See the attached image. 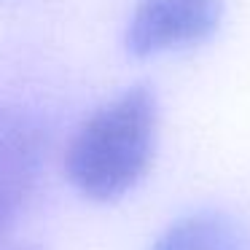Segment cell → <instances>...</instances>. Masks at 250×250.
<instances>
[{
  "label": "cell",
  "mask_w": 250,
  "mask_h": 250,
  "mask_svg": "<svg viewBox=\"0 0 250 250\" xmlns=\"http://www.w3.org/2000/svg\"><path fill=\"white\" fill-rule=\"evenodd\" d=\"M156 137V92L135 83L86 116L67 146L65 172L86 199L116 202L148 175Z\"/></svg>",
  "instance_id": "cell-1"
},
{
  "label": "cell",
  "mask_w": 250,
  "mask_h": 250,
  "mask_svg": "<svg viewBox=\"0 0 250 250\" xmlns=\"http://www.w3.org/2000/svg\"><path fill=\"white\" fill-rule=\"evenodd\" d=\"M223 0H137L124 30V49L137 60L191 49L218 33Z\"/></svg>",
  "instance_id": "cell-2"
},
{
  "label": "cell",
  "mask_w": 250,
  "mask_h": 250,
  "mask_svg": "<svg viewBox=\"0 0 250 250\" xmlns=\"http://www.w3.org/2000/svg\"><path fill=\"white\" fill-rule=\"evenodd\" d=\"M49 137L35 113L0 105V239L38 188Z\"/></svg>",
  "instance_id": "cell-3"
},
{
  "label": "cell",
  "mask_w": 250,
  "mask_h": 250,
  "mask_svg": "<svg viewBox=\"0 0 250 250\" xmlns=\"http://www.w3.org/2000/svg\"><path fill=\"white\" fill-rule=\"evenodd\" d=\"M153 250H248V245L229 215L199 210L169 223Z\"/></svg>",
  "instance_id": "cell-4"
}]
</instances>
